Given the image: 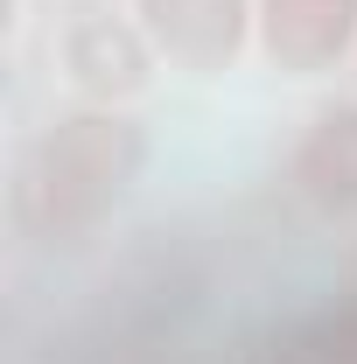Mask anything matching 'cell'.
<instances>
[{
    "label": "cell",
    "mask_w": 357,
    "mask_h": 364,
    "mask_svg": "<svg viewBox=\"0 0 357 364\" xmlns=\"http://www.w3.org/2000/svg\"><path fill=\"white\" fill-rule=\"evenodd\" d=\"M140 168H147V127L127 105H70L14 154L7 225L36 252H78L134 196Z\"/></svg>",
    "instance_id": "6da1fadb"
},
{
    "label": "cell",
    "mask_w": 357,
    "mask_h": 364,
    "mask_svg": "<svg viewBox=\"0 0 357 364\" xmlns=\"http://www.w3.org/2000/svg\"><path fill=\"white\" fill-rule=\"evenodd\" d=\"M127 7L147 28L154 56L196 85L231 77L245 63V49H260V7L252 0H127Z\"/></svg>",
    "instance_id": "7a4b0ae2"
},
{
    "label": "cell",
    "mask_w": 357,
    "mask_h": 364,
    "mask_svg": "<svg viewBox=\"0 0 357 364\" xmlns=\"http://www.w3.org/2000/svg\"><path fill=\"white\" fill-rule=\"evenodd\" d=\"M56 63L78 91V105H134L154 85V43L134 21V7H78L56 36Z\"/></svg>",
    "instance_id": "3957f363"
},
{
    "label": "cell",
    "mask_w": 357,
    "mask_h": 364,
    "mask_svg": "<svg viewBox=\"0 0 357 364\" xmlns=\"http://www.w3.org/2000/svg\"><path fill=\"white\" fill-rule=\"evenodd\" d=\"M260 7V56L273 77L315 85L357 63V0H252Z\"/></svg>",
    "instance_id": "277c9868"
},
{
    "label": "cell",
    "mask_w": 357,
    "mask_h": 364,
    "mask_svg": "<svg viewBox=\"0 0 357 364\" xmlns=\"http://www.w3.org/2000/svg\"><path fill=\"white\" fill-rule=\"evenodd\" d=\"M287 182L294 196L322 218H351L357 210V98L322 105L287 147Z\"/></svg>",
    "instance_id": "5b68a950"
}]
</instances>
